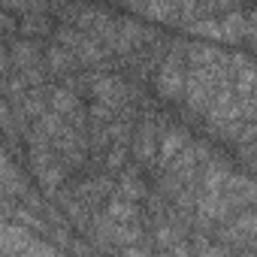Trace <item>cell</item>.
<instances>
[{
  "instance_id": "obj_3",
  "label": "cell",
  "mask_w": 257,
  "mask_h": 257,
  "mask_svg": "<svg viewBox=\"0 0 257 257\" xmlns=\"http://www.w3.org/2000/svg\"><path fill=\"white\" fill-rule=\"evenodd\" d=\"M22 257H64L61 251H55L49 242H40V239H34L25 251H22Z\"/></svg>"
},
{
  "instance_id": "obj_2",
  "label": "cell",
  "mask_w": 257,
  "mask_h": 257,
  "mask_svg": "<svg viewBox=\"0 0 257 257\" xmlns=\"http://www.w3.org/2000/svg\"><path fill=\"white\" fill-rule=\"evenodd\" d=\"M185 143H188V137H185L182 131H173V134H167V137L161 140V158H164V161H170V158H173V155H176V152L185 146Z\"/></svg>"
},
{
  "instance_id": "obj_6",
  "label": "cell",
  "mask_w": 257,
  "mask_h": 257,
  "mask_svg": "<svg viewBox=\"0 0 257 257\" xmlns=\"http://www.w3.org/2000/svg\"><path fill=\"white\" fill-rule=\"evenodd\" d=\"M164 257H185V248H176L173 254H164Z\"/></svg>"
},
{
  "instance_id": "obj_1",
  "label": "cell",
  "mask_w": 257,
  "mask_h": 257,
  "mask_svg": "<svg viewBox=\"0 0 257 257\" xmlns=\"http://www.w3.org/2000/svg\"><path fill=\"white\" fill-rule=\"evenodd\" d=\"M182 85H185V79H182V73H179V61H176V55L164 64V70H161V76H158V91L164 94V97H176L179 91H182Z\"/></svg>"
},
{
  "instance_id": "obj_4",
  "label": "cell",
  "mask_w": 257,
  "mask_h": 257,
  "mask_svg": "<svg viewBox=\"0 0 257 257\" xmlns=\"http://www.w3.org/2000/svg\"><path fill=\"white\" fill-rule=\"evenodd\" d=\"M197 251H200V257H230L227 251H221V248H212V245H206V242H197Z\"/></svg>"
},
{
  "instance_id": "obj_5",
  "label": "cell",
  "mask_w": 257,
  "mask_h": 257,
  "mask_svg": "<svg viewBox=\"0 0 257 257\" xmlns=\"http://www.w3.org/2000/svg\"><path fill=\"white\" fill-rule=\"evenodd\" d=\"M118 257H149L143 248H127V251H118Z\"/></svg>"
}]
</instances>
